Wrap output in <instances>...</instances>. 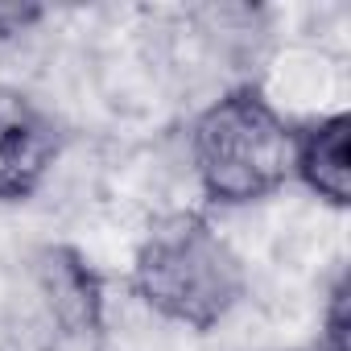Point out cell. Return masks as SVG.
<instances>
[{
	"mask_svg": "<svg viewBox=\"0 0 351 351\" xmlns=\"http://www.w3.org/2000/svg\"><path fill=\"white\" fill-rule=\"evenodd\" d=\"M136 298L191 330L219 326L248 293V273L240 252L203 219V215H169L149 228L132 256Z\"/></svg>",
	"mask_w": 351,
	"mask_h": 351,
	"instance_id": "cell-1",
	"label": "cell"
},
{
	"mask_svg": "<svg viewBox=\"0 0 351 351\" xmlns=\"http://www.w3.org/2000/svg\"><path fill=\"white\" fill-rule=\"evenodd\" d=\"M293 178L326 207L351 203V120L343 112L293 132Z\"/></svg>",
	"mask_w": 351,
	"mask_h": 351,
	"instance_id": "cell-5",
	"label": "cell"
},
{
	"mask_svg": "<svg viewBox=\"0 0 351 351\" xmlns=\"http://www.w3.org/2000/svg\"><path fill=\"white\" fill-rule=\"evenodd\" d=\"M62 149L50 112L21 87H0V203L29 199Z\"/></svg>",
	"mask_w": 351,
	"mask_h": 351,
	"instance_id": "cell-4",
	"label": "cell"
},
{
	"mask_svg": "<svg viewBox=\"0 0 351 351\" xmlns=\"http://www.w3.org/2000/svg\"><path fill=\"white\" fill-rule=\"evenodd\" d=\"M293 124L256 91L236 87L207 104L191 124L199 186L219 207H248L293 178Z\"/></svg>",
	"mask_w": 351,
	"mask_h": 351,
	"instance_id": "cell-2",
	"label": "cell"
},
{
	"mask_svg": "<svg viewBox=\"0 0 351 351\" xmlns=\"http://www.w3.org/2000/svg\"><path fill=\"white\" fill-rule=\"evenodd\" d=\"M29 277L38 306L62 343H87L104 330V281L75 248H38L29 261Z\"/></svg>",
	"mask_w": 351,
	"mask_h": 351,
	"instance_id": "cell-3",
	"label": "cell"
},
{
	"mask_svg": "<svg viewBox=\"0 0 351 351\" xmlns=\"http://www.w3.org/2000/svg\"><path fill=\"white\" fill-rule=\"evenodd\" d=\"M42 17H46V9L34 5V0H0V42L29 34Z\"/></svg>",
	"mask_w": 351,
	"mask_h": 351,
	"instance_id": "cell-6",
	"label": "cell"
}]
</instances>
